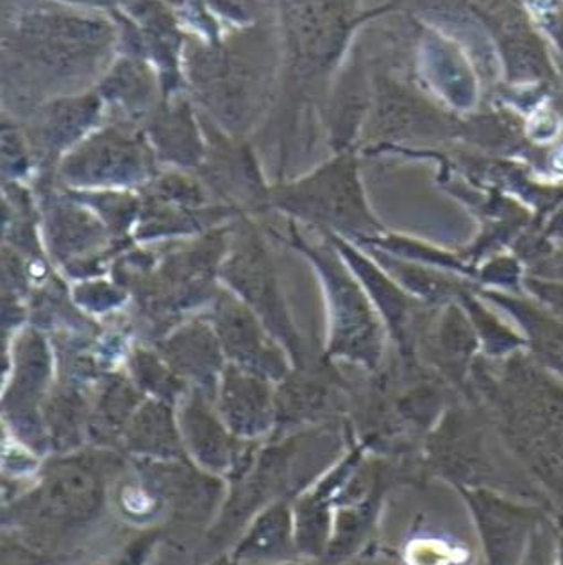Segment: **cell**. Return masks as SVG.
<instances>
[{
	"instance_id": "1",
	"label": "cell",
	"mask_w": 563,
	"mask_h": 565,
	"mask_svg": "<svg viewBox=\"0 0 563 565\" xmlns=\"http://www.w3.org/2000/svg\"><path fill=\"white\" fill-rule=\"evenodd\" d=\"M126 458L123 451L83 448L54 455L43 463L38 481L4 503L6 532L52 555H65L62 547L99 523L108 500L113 475Z\"/></svg>"
},
{
	"instance_id": "2",
	"label": "cell",
	"mask_w": 563,
	"mask_h": 565,
	"mask_svg": "<svg viewBox=\"0 0 563 565\" xmlns=\"http://www.w3.org/2000/svg\"><path fill=\"white\" fill-rule=\"evenodd\" d=\"M270 206L325 235L372 241L383 232L349 160L331 161L299 180L273 184Z\"/></svg>"
},
{
	"instance_id": "3",
	"label": "cell",
	"mask_w": 563,
	"mask_h": 565,
	"mask_svg": "<svg viewBox=\"0 0 563 565\" xmlns=\"http://www.w3.org/2000/svg\"><path fill=\"white\" fill-rule=\"evenodd\" d=\"M219 281L267 326L279 344L287 349L294 367L310 363L305 339L288 310L267 241L247 215L231 221L230 244L219 270Z\"/></svg>"
},
{
	"instance_id": "4",
	"label": "cell",
	"mask_w": 563,
	"mask_h": 565,
	"mask_svg": "<svg viewBox=\"0 0 563 565\" xmlns=\"http://www.w3.org/2000/svg\"><path fill=\"white\" fill-rule=\"evenodd\" d=\"M285 241H290L291 247L310 259L322 281L329 316L326 359L362 363L369 371L378 369L383 353L380 322L369 297L354 279V273L343 264L333 242L331 249L326 245L310 244L291 221L290 236Z\"/></svg>"
},
{
	"instance_id": "5",
	"label": "cell",
	"mask_w": 563,
	"mask_h": 565,
	"mask_svg": "<svg viewBox=\"0 0 563 565\" xmlns=\"http://www.w3.org/2000/svg\"><path fill=\"white\" fill-rule=\"evenodd\" d=\"M427 481L440 478L458 489H485L519 500L550 503L539 487L508 478L488 446L484 423L472 411L450 408L427 435L423 448Z\"/></svg>"
},
{
	"instance_id": "6",
	"label": "cell",
	"mask_w": 563,
	"mask_h": 565,
	"mask_svg": "<svg viewBox=\"0 0 563 565\" xmlns=\"http://www.w3.org/2000/svg\"><path fill=\"white\" fill-rule=\"evenodd\" d=\"M4 342L2 408L6 428L10 429L14 440L24 444L31 451L45 455L51 449L43 423V408L56 383V353L45 331L36 326L20 328L17 333L4 337Z\"/></svg>"
},
{
	"instance_id": "7",
	"label": "cell",
	"mask_w": 563,
	"mask_h": 565,
	"mask_svg": "<svg viewBox=\"0 0 563 565\" xmlns=\"http://www.w3.org/2000/svg\"><path fill=\"white\" fill-rule=\"evenodd\" d=\"M42 241L52 262L71 278H100L109 256L124 250L92 207L81 203L65 186L38 193Z\"/></svg>"
},
{
	"instance_id": "8",
	"label": "cell",
	"mask_w": 563,
	"mask_h": 565,
	"mask_svg": "<svg viewBox=\"0 0 563 565\" xmlns=\"http://www.w3.org/2000/svg\"><path fill=\"white\" fill-rule=\"evenodd\" d=\"M156 175L152 149L123 128L95 132L57 163V178L71 190H141Z\"/></svg>"
},
{
	"instance_id": "9",
	"label": "cell",
	"mask_w": 563,
	"mask_h": 565,
	"mask_svg": "<svg viewBox=\"0 0 563 565\" xmlns=\"http://www.w3.org/2000/svg\"><path fill=\"white\" fill-rule=\"evenodd\" d=\"M478 532L487 565H522L531 537L551 514L544 504L485 489H458Z\"/></svg>"
},
{
	"instance_id": "10",
	"label": "cell",
	"mask_w": 563,
	"mask_h": 565,
	"mask_svg": "<svg viewBox=\"0 0 563 565\" xmlns=\"http://www.w3.org/2000/svg\"><path fill=\"white\" fill-rule=\"evenodd\" d=\"M206 313L231 365L267 377L273 383L282 382L294 369L287 349L227 288L219 287Z\"/></svg>"
},
{
	"instance_id": "11",
	"label": "cell",
	"mask_w": 563,
	"mask_h": 565,
	"mask_svg": "<svg viewBox=\"0 0 563 565\" xmlns=\"http://www.w3.org/2000/svg\"><path fill=\"white\" fill-rule=\"evenodd\" d=\"M138 481L169 509L176 523L201 527L213 524L216 512L224 504L225 481L206 472L190 460H131Z\"/></svg>"
},
{
	"instance_id": "12",
	"label": "cell",
	"mask_w": 563,
	"mask_h": 565,
	"mask_svg": "<svg viewBox=\"0 0 563 565\" xmlns=\"http://www.w3.org/2000/svg\"><path fill=\"white\" fill-rule=\"evenodd\" d=\"M178 423L188 458L224 480L242 471L259 446L236 437L216 412L215 401L198 388H190L179 403Z\"/></svg>"
},
{
	"instance_id": "13",
	"label": "cell",
	"mask_w": 563,
	"mask_h": 565,
	"mask_svg": "<svg viewBox=\"0 0 563 565\" xmlns=\"http://www.w3.org/2000/svg\"><path fill=\"white\" fill-rule=\"evenodd\" d=\"M337 376L325 369H291L276 383V431L273 437L296 434L302 429L329 426L342 420L348 411V396Z\"/></svg>"
},
{
	"instance_id": "14",
	"label": "cell",
	"mask_w": 563,
	"mask_h": 565,
	"mask_svg": "<svg viewBox=\"0 0 563 565\" xmlns=\"http://www.w3.org/2000/svg\"><path fill=\"white\" fill-rule=\"evenodd\" d=\"M152 348L190 388H198L215 401L227 360L208 313L188 317L156 339Z\"/></svg>"
},
{
	"instance_id": "15",
	"label": "cell",
	"mask_w": 563,
	"mask_h": 565,
	"mask_svg": "<svg viewBox=\"0 0 563 565\" xmlns=\"http://www.w3.org/2000/svg\"><path fill=\"white\" fill-rule=\"evenodd\" d=\"M225 426L249 443L276 431V383L227 363L215 396Z\"/></svg>"
},
{
	"instance_id": "16",
	"label": "cell",
	"mask_w": 563,
	"mask_h": 565,
	"mask_svg": "<svg viewBox=\"0 0 563 565\" xmlns=\"http://www.w3.org/2000/svg\"><path fill=\"white\" fill-rule=\"evenodd\" d=\"M230 555L238 565H283L302 561L297 550L291 501H276L262 510L240 535Z\"/></svg>"
},
{
	"instance_id": "17",
	"label": "cell",
	"mask_w": 563,
	"mask_h": 565,
	"mask_svg": "<svg viewBox=\"0 0 563 565\" xmlns=\"http://www.w3.org/2000/svg\"><path fill=\"white\" fill-rule=\"evenodd\" d=\"M131 460H179L188 458L178 423V406L146 397L132 414L120 443Z\"/></svg>"
},
{
	"instance_id": "18",
	"label": "cell",
	"mask_w": 563,
	"mask_h": 565,
	"mask_svg": "<svg viewBox=\"0 0 563 565\" xmlns=\"http://www.w3.org/2000/svg\"><path fill=\"white\" fill-rule=\"evenodd\" d=\"M144 399L146 396L138 391L127 371H106L100 377L97 397L89 405V444L95 448L120 451L127 424Z\"/></svg>"
},
{
	"instance_id": "19",
	"label": "cell",
	"mask_w": 563,
	"mask_h": 565,
	"mask_svg": "<svg viewBox=\"0 0 563 565\" xmlns=\"http://www.w3.org/2000/svg\"><path fill=\"white\" fill-rule=\"evenodd\" d=\"M97 114L99 103L92 97L54 104L38 124V149L45 158H57L66 147L74 149L77 138L89 129Z\"/></svg>"
},
{
	"instance_id": "20",
	"label": "cell",
	"mask_w": 563,
	"mask_h": 565,
	"mask_svg": "<svg viewBox=\"0 0 563 565\" xmlns=\"http://www.w3.org/2000/svg\"><path fill=\"white\" fill-rule=\"evenodd\" d=\"M152 140L158 156L179 169H201L206 158L204 143L187 106L167 109L152 120Z\"/></svg>"
},
{
	"instance_id": "21",
	"label": "cell",
	"mask_w": 563,
	"mask_h": 565,
	"mask_svg": "<svg viewBox=\"0 0 563 565\" xmlns=\"http://www.w3.org/2000/svg\"><path fill=\"white\" fill-rule=\"evenodd\" d=\"M126 360L127 374L138 386V391L150 399L178 406L190 391L188 383L170 369L169 363L161 359V354L152 345H135Z\"/></svg>"
},
{
	"instance_id": "22",
	"label": "cell",
	"mask_w": 563,
	"mask_h": 565,
	"mask_svg": "<svg viewBox=\"0 0 563 565\" xmlns=\"http://www.w3.org/2000/svg\"><path fill=\"white\" fill-rule=\"evenodd\" d=\"M72 301L89 316H106L126 305L127 292L117 281L103 278L81 279L72 287Z\"/></svg>"
},
{
	"instance_id": "23",
	"label": "cell",
	"mask_w": 563,
	"mask_h": 565,
	"mask_svg": "<svg viewBox=\"0 0 563 565\" xmlns=\"http://www.w3.org/2000/svg\"><path fill=\"white\" fill-rule=\"evenodd\" d=\"M68 558H74V555H52L42 552L6 530L2 535V565H54Z\"/></svg>"
},
{
	"instance_id": "24",
	"label": "cell",
	"mask_w": 563,
	"mask_h": 565,
	"mask_svg": "<svg viewBox=\"0 0 563 565\" xmlns=\"http://www.w3.org/2000/svg\"><path fill=\"white\" fill-rule=\"evenodd\" d=\"M559 562V530L553 515L539 524L522 565H556Z\"/></svg>"
},
{
	"instance_id": "25",
	"label": "cell",
	"mask_w": 563,
	"mask_h": 565,
	"mask_svg": "<svg viewBox=\"0 0 563 565\" xmlns=\"http://www.w3.org/2000/svg\"><path fill=\"white\" fill-rule=\"evenodd\" d=\"M161 537H163L161 527H152V530L140 533L108 565H147L149 556L155 552V546L161 541Z\"/></svg>"
},
{
	"instance_id": "26",
	"label": "cell",
	"mask_w": 563,
	"mask_h": 565,
	"mask_svg": "<svg viewBox=\"0 0 563 565\" xmlns=\"http://www.w3.org/2000/svg\"><path fill=\"white\" fill-rule=\"evenodd\" d=\"M208 565H238L233 561V556L230 552L222 553V555L215 556L212 561L208 562Z\"/></svg>"
},
{
	"instance_id": "27",
	"label": "cell",
	"mask_w": 563,
	"mask_h": 565,
	"mask_svg": "<svg viewBox=\"0 0 563 565\" xmlns=\"http://www.w3.org/2000/svg\"><path fill=\"white\" fill-rule=\"evenodd\" d=\"M302 561H305V558H302ZM302 561H296V562H288V564H283V565H320L319 562H317V564H314V562H302Z\"/></svg>"
}]
</instances>
